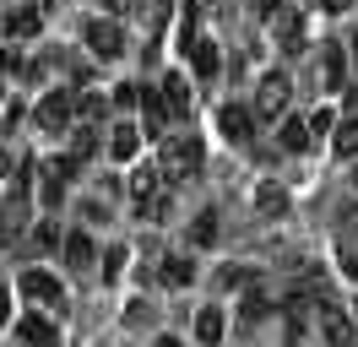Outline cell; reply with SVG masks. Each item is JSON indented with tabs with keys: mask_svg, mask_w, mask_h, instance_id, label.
Instances as JSON below:
<instances>
[{
	"mask_svg": "<svg viewBox=\"0 0 358 347\" xmlns=\"http://www.w3.org/2000/svg\"><path fill=\"white\" fill-rule=\"evenodd\" d=\"M157 174L163 179H196L201 174V136H169L163 152H157Z\"/></svg>",
	"mask_w": 358,
	"mask_h": 347,
	"instance_id": "obj_1",
	"label": "cell"
},
{
	"mask_svg": "<svg viewBox=\"0 0 358 347\" xmlns=\"http://www.w3.org/2000/svg\"><path fill=\"white\" fill-rule=\"evenodd\" d=\"M17 293H22L33 309H60V304H66V282L55 277V271H44V266H27L22 277H17Z\"/></svg>",
	"mask_w": 358,
	"mask_h": 347,
	"instance_id": "obj_2",
	"label": "cell"
},
{
	"mask_svg": "<svg viewBox=\"0 0 358 347\" xmlns=\"http://www.w3.org/2000/svg\"><path fill=\"white\" fill-rule=\"evenodd\" d=\"M82 43H87L98 60H120L125 55V27L114 17H87L82 22Z\"/></svg>",
	"mask_w": 358,
	"mask_h": 347,
	"instance_id": "obj_3",
	"label": "cell"
},
{
	"mask_svg": "<svg viewBox=\"0 0 358 347\" xmlns=\"http://www.w3.org/2000/svg\"><path fill=\"white\" fill-rule=\"evenodd\" d=\"M288 98H293L288 71H266L261 87H255V120H282V114H288Z\"/></svg>",
	"mask_w": 358,
	"mask_h": 347,
	"instance_id": "obj_4",
	"label": "cell"
},
{
	"mask_svg": "<svg viewBox=\"0 0 358 347\" xmlns=\"http://www.w3.org/2000/svg\"><path fill=\"white\" fill-rule=\"evenodd\" d=\"M152 92H157V114H163V120H169V114H174V120H185V114H190V76L169 71Z\"/></svg>",
	"mask_w": 358,
	"mask_h": 347,
	"instance_id": "obj_5",
	"label": "cell"
},
{
	"mask_svg": "<svg viewBox=\"0 0 358 347\" xmlns=\"http://www.w3.org/2000/svg\"><path fill=\"white\" fill-rule=\"evenodd\" d=\"M71 114H76V98H71V92H44V98L33 104V125L38 130H66Z\"/></svg>",
	"mask_w": 358,
	"mask_h": 347,
	"instance_id": "obj_6",
	"label": "cell"
},
{
	"mask_svg": "<svg viewBox=\"0 0 358 347\" xmlns=\"http://www.w3.org/2000/svg\"><path fill=\"white\" fill-rule=\"evenodd\" d=\"M271 33H277V49L299 55V49H304V33H310V27H304V11H299V6H282V11L271 17Z\"/></svg>",
	"mask_w": 358,
	"mask_h": 347,
	"instance_id": "obj_7",
	"label": "cell"
},
{
	"mask_svg": "<svg viewBox=\"0 0 358 347\" xmlns=\"http://www.w3.org/2000/svg\"><path fill=\"white\" fill-rule=\"evenodd\" d=\"M320 337H326L331 347H353V315H348L336 299L320 304Z\"/></svg>",
	"mask_w": 358,
	"mask_h": 347,
	"instance_id": "obj_8",
	"label": "cell"
},
{
	"mask_svg": "<svg viewBox=\"0 0 358 347\" xmlns=\"http://www.w3.org/2000/svg\"><path fill=\"white\" fill-rule=\"evenodd\" d=\"M163 190H169V179L157 174V163H141V169H131V206H136V212H141L152 195H163Z\"/></svg>",
	"mask_w": 358,
	"mask_h": 347,
	"instance_id": "obj_9",
	"label": "cell"
},
{
	"mask_svg": "<svg viewBox=\"0 0 358 347\" xmlns=\"http://www.w3.org/2000/svg\"><path fill=\"white\" fill-rule=\"evenodd\" d=\"M17 337H22V347H60V331H55V320H49V315H38V309L17 320Z\"/></svg>",
	"mask_w": 358,
	"mask_h": 347,
	"instance_id": "obj_10",
	"label": "cell"
},
{
	"mask_svg": "<svg viewBox=\"0 0 358 347\" xmlns=\"http://www.w3.org/2000/svg\"><path fill=\"white\" fill-rule=\"evenodd\" d=\"M190 71H196V82H217L223 55H217V43H212V38H196V43H190Z\"/></svg>",
	"mask_w": 358,
	"mask_h": 347,
	"instance_id": "obj_11",
	"label": "cell"
},
{
	"mask_svg": "<svg viewBox=\"0 0 358 347\" xmlns=\"http://www.w3.org/2000/svg\"><path fill=\"white\" fill-rule=\"evenodd\" d=\"M217 125H223V136H228V141H250V136H255V108L228 104L223 114H217Z\"/></svg>",
	"mask_w": 358,
	"mask_h": 347,
	"instance_id": "obj_12",
	"label": "cell"
},
{
	"mask_svg": "<svg viewBox=\"0 0 358 347\" xmlns=\"http://www.w3.org/2000/svg\"><path fill=\"white\" fill-rule=\"evenodd\" d=\"M223 331H228L223 304H206L201 315H196V342H201V347H217V342H223Z\"/></svg>",
	"mask_w": 358,
	"mask_h": 347,
	"instance_id": "obj_13",
	"label": "cell"
},
{
	"mask_svg": "<svg viewBox=\"0 0 358 347\" xmlns=\"http://www.w3.org/2000/svg\"><path fill=\"white\" fill-rule=\"evenodd\" d=\"M320 87L326 92H342L348 87V55H342V38L326 49V60H320Z\"/></svg>",
	"mask_w": 358,
	"mask_h": 347,
	"instance_id": "obj_14",
	"label": "cell"
},
{
	"mask_svg": "<svg viewBox=\"0 0 358 347\" xmlns=\"http://www.w3.org/2000/svg\"><path fill=\"white\" fill-rule=\"evenodd\" d=\"M157 282H163V288H190V282H196V260L190 255H163Z\"/></svg>",
	"mask_w": 358,
	"mask_h": 347,
	"instance_id": "obj_15",
	"label": "cell"
},
{
	"mask_svg": "<svg viewBox=\"0 0 358 347\" xmlns=\"http://www.w3.org/2000/svg\"><path fill=\"white\" fill-rule=\"evenodd\" d=\"M255 212L261 217H288V190H282V185H255Z\"/></svg>",
	"mask_w": 358,
	"mask_h": 347,
	"instance_id": "obj_16",
	"label": "cell"
},
{
	"mask_svg": "<svg viewBox=\"0 0 358 347\" xmlns=\"http://www.w3.org/2000/svg\"><path fill=\"white\" fill-rule=\"evenodd\" d=\"M109 152H114V163H131L136 152H141V130L125 120V125H114V136H109Z\"/></svg>",
	"mask_w": 358,
	"mask_h": 347,
	"instance_id": "obj_17",
	"label": "cell"
},
{
	"mask_svg": "<svg viewBox=\"0 0 358 347\" xmlns=\"http://www.w3.org/2000/svg\"><path fill=\"white\" fill-rule=\"evenodd\" d=\"M60 250H66V260L76 266V271H87L92 260H98V250H92V239L82 234V228H76V234H66V244H60Z\"/></svg>",
	"mask_w": 358,
	"mask_h": 347,
	"instance_id": "obj_18",
	"label": "cell"
},
{
	"mask_svg": "<svg viewBox=\"0 0 358 347\" xmlns=\"http://www.w3.org/2000/svg\"><path fill=\"white\" fill-rule=\"evenodd\" d=\"M38 27H44L38 6H22V11H11V17H6V33H11V38H38Z\"/></svg>",
	"mask_w": 358,
	"mask_h": 347,
	"instance_id": "obj_19",
	"label": "cell"
},
{
	"mask_svg": "<svg viewBox=\"0 0 358 347\" xmlns=\"http://www.w3.org/2000/svg\"><path fill=\"white\" fill-rule=\"evenodd\" d=\"M331 152L336 157H358V120H336L331 125Z\"/></svg>",
	"mask_w": 358,
	"mask_h": 347,
	"instance_id": "obj_20",
	"label": "cell"
},
{
	"mask_svg": "<svg viewBox=\"0 0 358 347\" xmlns=\"http://www.w3.org/2000/svg\"><path fill=\"white\" fill-rule=\"evenodd\" d=\"M266 315H271V299L261 293V288H245V299H239V320L255 325V320H266Z\"/></svg>",
	"mask_w": 358,
	"mask_h": 347,
	"instance_id": "obj_21",
	"label": "cell"
},
{
	"mask_svg": "<svg viewBox=\"0 0 358 347\" xmlns=\"http://www.w3.org/2000/svg\"><path fill=\"white\" fill-rule=\"evenodd\" d=\"M190 244H196V250L217 244V212H212V206H206V212H196V222H190Z\"/></svg>",
	"mask_w": 358,
	"mask_h": 347,
	"instance_id": "obj_22",
	"label": "cell"
},
{
	"mask_svg": "<svg viewBox=\"0 0 358 347\" xmlns=\"http://www.w3.org/2000/svg\"><path fill=\"white\" fill-rule=\"evenodd\" d=\"M71 98H76V108H82L87 125H98V120L109 114V98H103V92H71Z\"/></svg>",
	"mask_w": 358,
	"mask_h": 347,
	"instance_id": "obj_23",
	"label": "cell"
},
{
	"mask_svg": "<svg viewBox=\"0 0 358 347\" xmlns=\"http://www.w3.org/2000/svg\"><path fill=\"white\" fill-rule=\"evenodd\" d=\"M38 190H44V206L55 212V206L66 201V179H60V174H49V169H38Z\"/></svg>",
	"mask_w": 358,
	"mask_h": 347,
	"instance_id": "obj_24",
	"label": "cell"
},
{
	"mask_svg": "<svg viewBox=\"0 0 358 347\" xmlns=\"http://www.w3.org/2000/svg\"><path fill=\"white\" fill-rule=\"evenodd\" d=\"M277 141H282V152H304V147H310L304 120H282V136H277Z\"/></svg>",
	"mask_w": 358,
	"mask_h": 347,
	"instance_id": "obj_25",
	"label": "cell"
},
{
	"mask_svg": "<svg viewBox=\"0 0 358 347\" xmlns=\"http://www.w3.org/2000/svg\"><path fill=\"white\" fill-rule=\"evenodd\" d=\"M92 152H98V125H82V130H76V141H71V157L87 163Z\"/></svg>",
	"mask_w": 358,
	"mask_h": 347,
	"instance_id": "obj_26",
	"label": "cell"
},
{
	"mask_svg": "<svg viewBox=\"0 0 358 347\" xmlns=\"http://www.w3.org/2000/svg\"><path fill=\"white\" fill-rule=\"evenodd\" d=\"M125 260H131V250H125V244H114L109 255H103V282H109V288L125 277Z\"/></svg>",
	"mask_w": 358,
	"mask_h": 347,
	"instance_id": "obj_27",
	"label": "cell"
},
{
	"mask_svg": "<svg viewBox=\"0 0 358 347\" xmlns=\"http://www.w3.org/2000/svg\"><path fill=\"white\" fill-rule=\"evenodd\" d=\"M331 125H336V114H331V108H315L310 120H304V130H310V141H315V136H331Z\"/></svg>",
	"mask_w": 358,
	"mask_h": 347,
	"instance_id": "obj_28",
	"label": "cell"
},
{
	"mask_svg": "<svg viewBox=\"0 0 358 347\" xmlns=\"http://www.w3.org/2000/svg\"><path fill=\"white\" fill-rule=\"evenodd\" d=\"M136 104H141V92H136V82H120V87H114V108H125V114H131Z\"/></svg>",
	"mask_w": 358,
	"mask_h": 347,
	"instance_id": "obj_29",
	"label": "cell"
},
{
	"mask_svg": "<svg viewBox=\"0 0 358 347\" xmlns=\"http://www.w3.org/2000/svg\"><path fill=\"white\" fill-rule=\"evenodd\" d=\"M288 0H250V11H255V22H271L277 11H282Z\"/></svg>",
	"mask_w": 358,
	"mask_h": 347,
	"instance_id": "obj_30",
	"label": "cell"
},
{
	"mask_svg": "<svg viewBox=\"0 0 358 347\" xmlns=\"http://www.w3.org/2000/svg\"><path fill=\"white\" fill-rule=\"evenodd\" d=\"M358 228V201H348L342 212H336V234H353Z\"/></svg>",
	"mask_w": 358,
	"mask_h": 347,
	"instance_id": "obj_31",
	"label": "cell"
},
{
	"mask_svg": "<svg viewBox=\"0 0 358 347\" xmlns=\"http://www.w3.org/2000/svg\"><path fill=\"white\" fill-rule=\"evenodd\" d=\"M38 244H44V250H60L66 239H60V228H55V222H38Z\"/></svg>",
	"mask_w": 358,
	"mask_h": 347,
	"instance_id": "obj_32",
	"label": "cell"
},
{
	"mask_svg": "<svg viewBox=\"0 0 358 347\" xmlns=\"http://www.w3.org/2000/svg\"><path fill=\"white\" fill-rule=\"evenodd\" d=\"M336 266H342L348 277H358V250H353V244H342V250H336Z\"/></svg>",
	"mask_w": 358,
	"mask_h": 347,
	"instance_id": "obj_33",
	"label": "cell"
},
{
	"mask_svg": "<svg viewBox=\"0 0 358 347\" xmlns=\"http://www.w3.org/2000/svg\"><path fill=\"white\" fill-rule=\"evenodd\" d=\"M11 320V288H0V325Z\"/></svg>",
	"mask_w": 358,
	"mask_h": 347,
	"instance_id": "obj_34",
	"label": "cell"
},
{
	"mask_svg": "<svg viewBox=\"0 0 358 347\" xmlns=\"http://www.w3.org/2000/svg\"><path fill=\"white\" fill-rule=\"evenodd\" d=\"M348 65H358V33H348Z\"/></svg>",
	"mask_w": 358,
	"mask_h": 347,
	"instance_id": "obj_35",
	"label": "cell"
},
{
	"mask_svg": "<svg viewBox=\"0 0 358 347\" xmlns=\"http://www.w3.org/2000/svg\"><path fill=\"white\" fill-rule=\"evenodd\" d=\"M11 179V152H0V185Z\"/></svg>",
	"mask_w": 358,
	"mask_h": 347,
	"instance_id": "obj_36",
	"label": "cell"
},
{
	"mask_svg": "<svg viewBox=\"0 0 358 347\" xmlns=\"http://www.w3.org/2000/svg\"><path fill=\"white\" fill-rule=\"evenodd\" d=\"M353 0H320V11H348Z\"/></svg>",
	"mask_w": 358,
	"mask_h": 347,
	"instance_id": "obj_37",
	"label": "cell"
},
{
	"mask_svg": "<svg viewBox=\"0 0 358 347\" xmlns=\"http://www.w3.org/2000/svg\"><path fill=\"white\" fill-rule=\"evenodd\" d=\"M348 315H353V347H358V299H348Z\"/></svg>",
	"mask_w": 358,
	"mask_h": 347,
	"instance_id": "obj_38",
	"label": "cell"
},
{
	"mask_svg": "<svg viewBox=\"0 0 358 347\" xmlns=\"http://www.w3.org/2000/svg\"><path fill=\"white\" fill-rule=\"evenodd\" d=\"M157 347H185V342H179V337H157Z\"/></svg>",
	"mask_w": 358,
	"mask_h": 347,
	"instance_id": "obj_39",
	"label": "cell"
},
{
	"mask_svg": "<svg viewBox=\"0 0 358 347\" xmlns=\"http://www.w3.org/2000/svg\"><path fill=\"white\" fill-rule=\"evenodd\" d=\"M44 6H60V0H44Z\"/></svg>",
	"mask_w": 358,
	"mask_h": 347,
	"instance_id": "obj_40",
	"label": "cell"
},
{
	"mask_svg": "<svg viewBox=\"0 0 358 347\" xmlns=\"http://www.w3.org/2000/svg\"><path fill=\"white\" fill-rule=\"evenodd\" d=\"M353 185H358V169H353Z\"/></svg>",
	"mask_w": 358,
	"mask_h": 347,
	"instance_id": "obj_41",
	"label": "cell"
}]
</instances>
